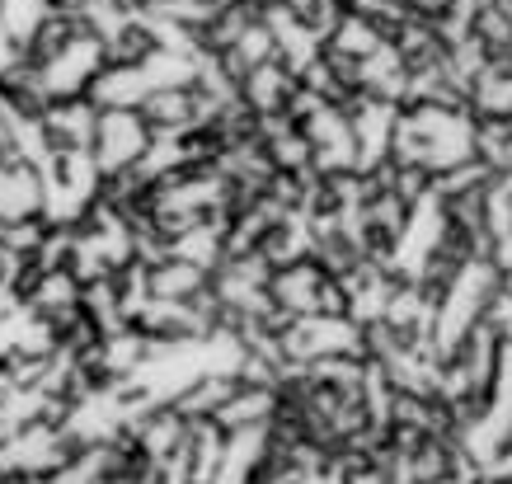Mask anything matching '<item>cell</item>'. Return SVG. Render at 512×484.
<instances>
[{
    "instance_id": "6da1fadb",
    "label": "cell",
    "mask_w": 512,
    "mask_h": 484,
    "mask_svg": "<svg viewBox=\"0 0 512 484\" xmlns=\"http://www.w3.org/2000/svg\"><path fill=\"white\" fill-rule=\"evenodd\" d=\"M151 127L141 123L137 109H104L99 113V127H94V146H90V160L99 179L109 174H123V170H137L146 151H151Z\"/></svg>"
}]
</instances>
